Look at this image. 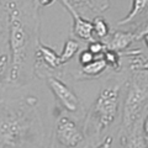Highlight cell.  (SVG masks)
<instances>
[{"label":"cell","mask_w":148,"mask_h":148,"mask_svg":"<svg viewBox=\"0 0 148 148\" xmlns=\"http://www.w3.org/2000/svg\"><path fill=\"white\" fill-rule=\"evenodd\" d=\"M37 103L35 96L0 103V148H37L41 145L43 127Z\"/></svg>","instance_id":"6da1fadb"},{"label":"cell","mask_w":148,"mask_h":148,"mask_svg":"<svg viewBox=\"0 0 148 148\" xmlns=\"http://www.w3.org/2000/svg\"><path fill=\"white\" fill-rule=\"evenodd\" d=\"M48 88L57 99L58 105L67 112L73 115H79L83 112V106L80 103V99L78 98L72 88H69L62 79H59L56 75H48L46 77Z\"/></svg>","instance_id":"8992f818"},{"label":"cell","mask_w":148,"mask_h":148,"mask_svg":"<svg viewBox=\"0 0 148 148\" xmlns=\"http://www.w3.org/2000/svg\"><path fill=\"white\" fill-rule=\"evenodd\" d=\"M35 61L36 64L34 66V69L37 68H46L49 72L59 71L62 68V62L59 59V54L56 52L53 48L46 46L45 43L41 42L40 37L36 41V47H35Z\"/></svg>","instance_id":"ba28073f"},{"label":"cell","mask_w":148,"mask_h":148,"mask_svg":"<svg viewBox=\"0 0 148 148\" xmlns=\"http://www.w3.org/2000/svg\"><path fill=\"white\" fill-rule=\"evenodd\" d=\"M131 74V78L126 82V96L122 108L121 132L128 131L138 121H141L143 119V114H146L147 110V72Z\"/></svg>","instance_id":"277c9868"},{"label":"cell","mask_w":148,"mask_h":148,"mask_svg":"<svg viewBox=\"0 0 148 148\" xmlns=\"http://www.w3.org/2000/svg\"><path fill=\"white\" fill-rule=\"evenodd\" d=\"M54 137L58 145L64 148L83 147L86 137L83 127L69 116H59L54 126Z\"/></svg>","instance_id":"5b68a950"},{"label":"cell","mask_w":148,"mask_h":148,"mask_svg":"<svg viewBox=\"0 0 148 148\" xmlns=\"http://www.w3.org/2000/svg\"><path fill=\"white\" fill-rule=\"evenodd\" d=\"M72 5L75 8V9H79V8H83V6H86V8H92V0H68Z\"/></svg>","instance_id":"d6986e66"},{"label":"cell","mask_w":148,"mask_h":148,"mask_svg":"<svg viewBox=\"0 0 148 148\" xmlns=\"http://www.w3.org/2000/svg\"><path fill=\"white\" fill-rule=\"evenodd\" d=\"M147 5H148V0H132L131 10L128 11V14L126 16L117 22V25L123 26V25H127L130 22H132L138 15H141V14L146 10Z\"/></svg>","instance_id":"7c38bea8"},{"label":"cell","mask_w":148,"mask_h":148,"mask_svg":"<svg viewBox=\"0 0 148 148\" xmlns=\"http://www.w3.org/2000/svg\"><path fill=\"white\" fill-rule=\"evenodd\" d=\"M143 119L138 121L133 127L130 128L128 131L121 132V143L123 148H148L147 133L143 131L142 127Z\"/></svg>","instance_id":"30bf717a"},{"label":"cell","mask_w":148,"mask_h":148,"mask_svg":"<svg viewBox=\"0 0 148 148\" xmlns=\"http://www.w3.org/2000/svg\"><path fill=\"white\" fill-rule=\"evenodd\" d=\"M122 84V79H110L100 89L94 104L86 114L82 127L86 140L90 143L99 141L103 137V133L116 120L121 105Z\"/></svg>","instance_id":"3957f363"},{"label":"cell","mask_w":148,"mask_h":148,"mask_svg":"<svg viewBox=\"0 0 148 148\" xmlns=\"http://www.w3.org/2000/svg\"><path fill=\"white\" fill-rule=\"evenodd\" d=\"M96 57L94 54H92L89 49H83L82 52H80V54H79V58H78V62H79V64L80 66H85V64H88V63H90L91 61H94Z\"/></svg>","instance_id":"ac0fdd59"},{"label":"cell","mask_w":148,"mask_h":148,"mask_svg":"<svg viewBox=\"0 0 148 148\" xmlns=\"http://www.w3.org/2000/svg\"><path fill=\"white\" fill-rule=\"evenodd\" d=\"M143 36H147V26L145 30L142 29L138 31H112L106 38L103 40V42L105 43L106 48L121 53L127 51L133 42L143 38Z\"/></svg>","instance_id":"52a82bcc"},{"label":"cell","mask_w":148,"mask_h":148,"mask_svg":"<svg viewBox=\"0 0 148 148\" xmlns=\"http://www.w3.org/2000/svg\"><path fill=\"white\" fill-rule=\"evenodd\" d=\"M90 52L95 56V57H101V54L104 53V51L106 49V46L101 40H92L88 45V48Z\"/></svg>","instance_id":"e0dca14e"},{"label":"cell","mask_w":148,"mask_h":148,"mask_svg":"<svg viewBox=\"0 0 148 148\" xmlns=\"http://www.w3.org/2000/svg\"><path fill=\"white\" fill-rule=\"evenodd\" d=\"M5 9L8 12V42L10 49V67L6 82L14 86H20L30 79L31 74H35L29 67L32 46H36L32 45L34 30H31L27 21L24 20L22 11L15 1L6 3Z\"/></svg>","instance_id":"7a4b0ae2"},{"label":"cell","mask_w":148,"mask_h":148,"mask_svg":"<svg viewBox=\"0 0 148 148\" xmlns=\"http://www.w3.org/2000/svg\"><path fill=\"white\" fill-rule=\"evenodd\" d=\"M101 57L104 58L106 66L112 69L114 72H120L122 69V62H121L122 57L119 52H115L112 49L106 48L104 51V53L101 54Z\"/></svg>","instance_id":"9a60e30c"},{"label":"cell","mask_w":148,"mask_h":148,"mask_svg":"<svg viewBox=\"0 0 148 148\" xmlns=\"http://www.w3.org/2000/svg\"><path fill=\"white\" fill-rule=\"evenodd\" d=\"M59 1L62 3V5L67 9L73 17V27H72L73 35L77 38L82 41H86V42H90V41L94 40V36H92V22L83 17L68 0H59Z\"/></svg>","instance_id":"9c48e42d"},{"label":"cell","mask_w":148,"mask_h":148,"mask_svg":"<svg viewBox=\"0 0 148 148\" xmlns=\"http://www.w3.org/2000/svg\"><path fill=\"white\" fill-rule=\"evenodd\" d=\"M112 145H114V137L111 135H109V136H106L95 148H112Z\"/></svg>","instance_id":"ffe728a7"},{"label":"cell","mask_w":148,"mask_h":148,"mask_svg":"<svg viewBox=\"0 0 148 148\" xmlns=\"http://www.w3.org/2000/svg\"><path fill=\"white\" fill-rule=\"evenodd\" d=\"M1 5H3V4H1V3H0V9H1Z\"/></svg>","instance_id":"603a6c76"},{"label":"cell","mask_w":148,"mask_h":148,"mask_svg":"<svg viewBox=\"0 0 148 148\" xmlns=\"http://www.w3.org/2000/svg\"><path fill=\"white\" fill-rule=\"evenodd\" d=\"M56 0H35L34 1V6L37 10L38 8H46V6H49L52 3H54Z\"/></svg>","instance_id":"44dd1931"},{"label":"cell","mask_w":148,"mask_h":148,"mask_svg":"<svg viewBox=\"0 0 148 148\" xmlns=\"http://www.w3.org/2000/svg\"><path fill=\"white\" fill-rule=\"evenodd\" d=\"M108 66L104 61L103 57H96L94 61H91L90 63L85 64V66H80V69L77 72L75 78L79 80L83 79H95L99 78L103 74Z\"/></svg>","instance_id":"8fae6325"},{"label":"cell","mask_w":148,"mask_h":148,"mask_svg":"<svg viewBox=\"0 0 148 148\" xmlns=\"http://www.w3.org/2000/svg\"><path fill=\"white\" fill-rule=\"evenodd\" d=\"M10 67V54L9 53H0V89L6 82L5 74Z\"/></svg>","instance_id":"2e32d148"},{"label":"cell","mask_w":148,"mask_h":148,"mask_svg":"<svg viewBox=\"0 0 148 148\" xmlns=\"http://www.w3.org/2000/svg\"><path fill=\"white\" fill-rule=\"evenodd\" d=\"M80 49V43L74 38H69L66 41L64 47L62 49V52L59 53V59H61L62 64L64 66L67 62H69L71 59L75 56Z\"/></svg>","instance_id":"4fadbf2b"},{"label":"cell","mask_w":148,"mask_h":148,"mask_svg":"<svg viewBox=\"0 0 148 148\" xmlns=\"http://www.w3.org/2000/svg\"><path fill=\"white\" fill-rule=\"evenodd\" d=\"M91 22H92V36H95L98 40H104L109 36L111 29L104 17L96 16Z\"/></svg>","instance_id":"5bb4252c"},{"label":"cell","mask_w":148,"mask_h":148,"mask_svg":"<svg viewBox=\"0 0 148 148\" xmlns=\"http://www.w3.org/2000/svg\"><path fill=\"white\" fill-rule=\"evenodd\" d=\"M4 31H5V26H4L1 18H0V38H1L3 35H4Z\"/></svg>","instance_id":"7402d4cb"}]
</instances>
